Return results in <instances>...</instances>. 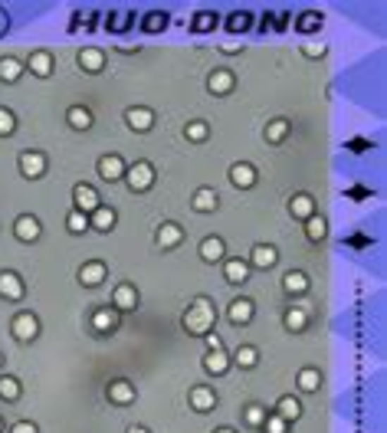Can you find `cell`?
<instances>
[{
	"label": "cell",
	"instance_id": "obj_19",
	"mask_svg": "<svg viewBox=\"0 0 387 433\" xmlns=\"http://www.w3.org/2000/svg\"><path fill=\"white\" fill-rule=\"evenodd\" d=\"M246 263H250V269H273L276 263H279V250H276L273 243H256L253 250H250V260H246Z\"/></svg>",
	"mask_w": 387,
	"mask_h": 433
},
{
	"label": "cell",
	"instance_id": "obj_53",
	"mask_svg": "<svg viewBox=\"0 0 387 433\" xmlns=\"http://www.w3.org/2000/svg\"><path fill=\"white\" fill-rule=\"evenodd\" d=\"M0 433H4V417H0Z\"/></svg>",
	"mask_w": 387,
	"mask_h": 433
},
{
	"label": "cell",
	"instance_id": "obj_18",
	"mask_svg": "<svg viewBox=\"0 0 387 433\" xmlns=\"http://www.w3.org/2000/svg\"><path fill=\"white\" fill-rule=\"evenodd\" d=\"M53 66H56V59H53V53H49V49H33V53L27 56V63H23V69H30L37 79L53 75Z\"/></svg>",
	"mask_w": 387,
	"mask_h": 433
},
{
	"label": "cell",
	"instance_id": "obj_24",
	"mask_svg": "<svg viewBox=\"0 0 387 433\" xmlns=\"http://www.w3.org/2000/svg\"><path fill=\"white\" fill-rule=\"evenodd\" d=\"M118 322H122V315L115 309H95L92 312V331H99V335H109V331H115L118 329Z\"/></svg>",
	"mask_w": 387,
	"mask_h": 433
},
{
	"label": "cell",
	"instance_id": "obj_41",
	"mask_svg": "<svg viewBox=\"0 0 387 433\" xmlns=\"http://www.w3.org/2000/svg\"><path fill=\"white\" fill-rule=\"evenodd\" d=\"M243 420H246V427L259 430V427H263V420H266V407L263 404H246L243 407Z\"/></svg>",
	"mask_w": 387,
	"mask_h": 433
},
{
	"label": "cell",
	"instance_id": "obj_17",
	"mask_svg": "<svg viewBox=\"0 0 387 433\" xmlns=\"http://www.w3.org/2000/svg\"><path fill=\"white\" fill-rule=\"evenodd\" d=\"M125 125H128L132 132H138V135L152 132L154 128V112L148 109V105H132V109L125 112Z\"/></svg>",
	"mask_w": 387,
	"mask_h": 433
},
{
	"label": "cell",
	"instance_id": "obj_12",
	"mask_svg": "<svg viewBox=\"0 0 387 433\" xmlns=\"http://www.w3.org/2000/svg\"><path fill=\"white\" fill-rule=\"evenodd\" d=\"M95 168H99V178H102L105 184H115V181H122V178H125L128 164L122 161V154H102Z\"/></svg>",
	"mask_w": 387,
	"mask_h": 433
},
{
	"label": "cell",
	"instance_id": "obj_40",
	"mask_svg": "<svg viewBox=\"0 0 387 433\" xmlns=\"http://www.w3.org/2000/svg\"><path fill=\"white\" fill-rule=\"evenodd\" d=\"M217 13H210V10H197L194 17H190V30L194 33H214V27H217Z\"/></svg>",
	"mask_w": 387,
	"mask_h": 433
},
{
	"label": "cell",
	"instance_id": "obj_49",
	"mask_svg": "<svg viewBox=\"0 0 387 433\" xmlns=\"http://www.w3.org/2000/svg\"><path fill=\"white\" fill-rule=\"evenodd\" d=\"M10 433H39V427L33 420H17V424L10 427Z\"/></svg>",
	"mask_w": 387,
	"mask_h": 433
},
{
	"label": "cell",
	"instance_id": "obj_21",
	"mask_svg": "<svg viewBox=\"0 0 387 433\" xmlns=\"http://www.w3.org/2000/svg\"><path fill=\"white\" fill-rule=\"evenodd\" d=\"M223 256H227L223 236H204V240H200V260H204V263H223Z\"/></svg>",
	"mask_w": 387,
	"mask_h": 433
},
{
	"label": "cell",
	"instance_id": "obj_52",
	"mask_svg": "<svg viewBox=\"0 0 387 433\" xmlns=\"http://www.w3.org/2000/svg\"><path fill=\"white\" fill-rule=\"evenodd\" d=\"M214 433H236V430H233V427H217Z\"/></svg>",
	"mask_w": 387,
	"mask_h": 433
},
{
	"label": "cell",
	"instance_id": "obj_9",
	"mask_svg": "<svg viewBox=\"0 0 387 433\" xmlns=\"http://www.w3.org/2000/svg\"><path fill=\"white\" fill-rule=\"evenodd\" d=\"M73 204H76L73 210L89 216L92 210L102 207V197H99V190H95L92 184H76V188H73Z\"/></svg>",
	"mask_w": 387,
	"mask_h": 433
},
{
	"label": "cell",
	"instance_id": "obj_26",
	"mask_svg": "<svg viewBox=\"0 0 387 433\" xmlns=\"http://www.w3.org/2000/svg\"><path fill=\"white\" fill-rule=\"evenodd\" d=\"M273 414H279L285 424H295V420L302 417V401H299V397H293V394H283L279 401H276Z\"/></svg>",
	"mask_w": 387,
	"mask_h": 433
},
{
	"label": "cell",
	"instance_id": "obj_25",
	"mask_svg": "<svg viewBox=\"0 0 387 433\" xmlns=\"http://www.w3.org/2000/svg\"><path fill=\"white\" fill-rule=\"evenodd\" d=\"M190 207L197 210V214H214L220 207V197L214 188H197L194 190V197H190Z\"/></svg>",
	"mask_w": 387,
	"mask_h": 433
},
{
	"label": "cell",
	"instance_id": "obj_11",
	"mask_svg": "<svg viewBox=\"0 0 387 433\" xmlns=\"http://www.w3.org/2000/svg\"><path fill=\"white\" fill-rule=\"evenodd\" d=\"M188 404L194 414H207V410H214L217 407V391L207 384H194L190 387V394H188Z\"/></svg>",
	"mask_w": 387,
	"mask_h": 433
},
{
	"label": "cell",
	"instance_id": "obj_45",
	"mask_svg": "<svg viewBox=\"0 0 387 433\" xmlns=\"http://www.w3.org/2000/svg\"><path fill=\"white\" fill-rule=\"evenodd\" d=\"M289 427H293V424H285L279 414H266V420H263V427H259V430H263V433H289Z\"/></svg>",
	"mask_w": 387,
	"mask_h": 433
},
{
	"label": "cell",
	"instance_id": "obj_37",
	"mask_svg": "<svg viewBox=\"0 0 387 433\" xmlns=\"http://www.w3.org/2000/svg\"><path fill=\"white\" fill-rule=\"evenodd\" d=\"M20 397H23V387L13 374H4L0 377V401H7V404H17Z\"/></svg>",
	"mask_w": 387,
	"mask_h": 433
},
{
	"label": "cell",
	"instance_id": "obj_7",
	"mask_svg": "<svg viewBox=\"0 0 387 433\" xmlns=\"http://www.w3.org/2000/svg\"><path fill=\"white\" fill-rule=\"evenodd\" d=\"M47 168H49V158L43 151H20V171H23V178L39 181L47 174Z\"/></svg>",
	"mask_w": 387,
	"mask_h": 433
},
{
	"label": "cell",
	"instance_id": "obj_47",
	"mask_svg": "<svg viewBox=\"0 0 387 433\" xmlns=\"http://www.w3.org/2000/svg\"><path fill=\"white\" fill-rule=\"evenodd\" d=\"M128 20H132V13H128V10H115V13H112V23H109V30H112V33H125V30L132 27Z\"/></svg>",
	"mask_w": 387,
	"mask_h": 433
},
{
	"label": "cell",
	"instance_id": "obj_14",
	"mask_svg": "<svg viewBox=\"0 0 387 433\" xmlns=\"http://www.w3.org/2000/svg\"><path fill=\"white\" fill-rule=\"evenodd\" d=\"M236 89V73L227 66H220L214 69V73L207 75V92L210 95H230Z\"/></svg>",
	"mask_w": 387,
	"mask_h": 433
},
{
	"label": "cell",
	"instance_id": "obj_20",
	"mask_svg": "<svg viewBox=\"0 0 387 433\" xmlns=\"http://www.w3.org/2000/svg\"><path fill=\"white\" fill-rule=\"evenodd\" d=\"M79 69H82L85 75H99L105 69V53L99 47H82L79 49V56H76Z\"/></svg>",
	"mask_w": 387,
	"mask_h": 433
},
{
	"label": "cell",
	"instance_id": "obj_35",
	"mask_svg": "<svg viewBox=\"0 0 387 433\" xmlns=\"http://www.w3.org/2000/svg\"><path fill=\"white\" fill-rule=\"evenodd\" d=\"M20 75H23V59H17V56H4V59H0V83L13 85Z\"/></svg>",
	"mask_w": 387,
	"mask_h": 433
},
{
	"label": "cell",
	"instance_id": "obj_22",
	"mask_svg": "<svg viewBox=\"0 0 387 433\" xmlns=\"http://www.w3.org/2000/svg\"><path fill=\"white\" fill-rule=\"evenodd\" d=\"M312 214H319V207H315V197H312V194H293V197H289V216H293V220H309Z\"/></svg>",
	"mask_w": 387,
	"mask_h": 433
},
{
	"label": "cell",
	"instance_id": "obj_50",
	"mask_svg": "<svg viewBox=\"0 0 387 433\" xmlns=\"http://www.w3.org/2000/svg\"><path fill=\"white\" fill-rule=\"evenodd\" d=\"M204 341H207V351H217V348H223V341H220V335H217V331H210V335H204Z\"/></svg>",
	"mask_w": 387,
	"mask_h": 433
},
{
	"label": "cell",
	"instance_id": "obj_10",
	"mask_svg": "<svg viewBox=\"0 0 387 433\" xmlns=\"http://www.w3.org/2000/svg\"><path fill=\"white\" fill-rule=\"evenodd\" d=\"M227 178H230V184H233V188L250 190V188H256V181H259V171H256L250 161H236V164H230Z\"/></svg>",
	"mask_w": 387,
	"mask_h": 433
},
{
	"label": "cell",
	"instance_id": "obj_54",
	"mask_svg": "<svg viewBox=\"0 0 387 433\" xmlns=\"http://www.w3.org/2000/svg\"><path fill=\"white\" fill-rule=\"evenodd\" d=\"M0 367H4V355H0Z\"/></svg>",
	"mask_w": 387,
	"mask_h": 433
},
{
	"label": "cell",
	"instance_id": "obj_48",
	"mask_svg": "<svg viewBox=\"0 0 387 433\" xmlns=\"http://www.w3.org/2000/svg\"><path fill=\"white\" fill-rule=\"evenodd\" d=\"M302 56L321 59V56H325V47H321V43H305V47H302Z\"/></svg>",
	"mask_w": 387,
	"mask_h": 433
},
{
	"label": "cell",
	"instance_id": "obj_27",
	"mask_svg": "<svg viewBox=\"0 0 387 433\" xmlns=\"http://www.w3.org/2000/svg\"><path fill=\"white\" fill-rule=\"evenodd\" d=\"M283 325H285V331L299 335V331L309 329V312H305L302 305H289V309L283 312Z\"/></svg>",
	"mask_w": 387,
	"mask_h": 433
},
{
	"label": "cell",
	"instance_id": "obj_15",
	"mask_svg": "<svg viewBox=\"0 0 387 433\" xmlns=\"http://www.w3.org/2000/svg\"><path fill=\"white\" fill-rule=\"evenodd\" d=\"M253 315H256V305H253V299H246V295H240V299H233L227 305V319H230V325H236V329L250 325Z\"/></svg>",
	"mask_w": 387,
	"mask_h": 433
},
{
	"label": "cell",
	"instance_id": "obj_39",
	"mask_svg": "<svg viewBox=\"0 0 387 433\" xmlns=\"http://www.w3.org/2000/svg\"><path fill=\"white\" fill-rule=\"evenodd\" d=\"M184 138H188V142H194V145H204L210 138V125L204 122V118H194V122L184 125Z\"/></svg>",
	"mask_w": 387,
	"mask_h": 433
},
{
	"label": "cell",
	"instance_id": "obj_38",
	"mask_svg": "<svg viewBox=\"0 0 387 433\" xmlns=\"http://www.w3.org/2000/svg\"><path fill=\"white\" fill-rule=\"evenodd\" d=\"M321 13L319 10H305V13H299V20H295V30H299V33H305V37H309V33H319L321 30Z\"/></svg>",
	"mask_w": 387,
	"mask_h": 433
},
{
	"label": "cell",
	"instance_id": "obj_3",
	"mask_svg": "<svg viewBox=\"0 0 387 433\" xmlns=\"http://www.w3.org/2000/svg\"><path fill=\"white\" fill-rule=\"evenodd\" d=\"M10 335L17 341H37L39 339V319L33 315V312H17L13 315V322H10Z\"/></svg>",
	"mask_w": 387,
	"mask_h": 433
},
{
	"label": "cell",
	"instance_id": "obj_1",
	"mask_svg": "<svg viewBox=\"0 0 387 433\" xmlns=\"http://www.w3.org/2000/svg\"><path fill=\"white\" fill-rule=\"evenodd\" d=\"M180 329L194 335V339H204L210 331L217 329V305L207 295H197V299L188 305V312L180 315Z\"/></svg>",
	"mask_w": 387,
	"mask_h": 433
},
{
	"label": "cell",
	"instance_id": "obj_33",
	"mask_svg": "<svg viewBox=\"0 0 387 433\" xmlns=\"http://www.w3.org/2000/svg\"><path fill=\"white\" fill-rule=\"evenodd\" d=\"M289 132H293V125L285 122V118H273V122H266V145H283L285 138H289Z\"/></svg>",
	"mask_w": 387,
	"mask_h": 433
},
{
	"label": "cell",
	"instance_id": "obj_30",
	"mask_svg": "<svg viewBox=\"0 0 387 433\" xmlns=\"http://www.w3.org/2000/svg\"><path fill=\"white\" fill-rule=\"evenodd\" d=\"M223 279L230 286H243L250 279V263L246 260H223Z\"/></svg>",
	"mask_w": 387,
	"mask_h": 433
},
{
	"label": "cell",
	"instance_id": "obj_28",
	"mask_svg": "<svg viewBox=\"0 0 387 433\" xmlns=\"http://www.w3.org/2000/svg\"><path fill=\"white\" fill-rule=\"evenodd\" d=\"M309 276L302 273V269H289V273H283V292L285 295H305L309 292Z\"/></svg>",
	"mask_w": 387,
	"mask_h": 433
},
{
	"label": "cell",
	"instance_id": "obj_16",
	"mask_svg": "<svg viewBox=\"0 0 387 433\" xmlns=\"http://www.w3.org/2000/svg\"><path fill=\"white\" fill-rule=\"evenodd\" d=\"M105 276H109V266H105L102 260H89V263L79 266L76 279L85 286V289H95V286H102V283H105Z\"/></svg>",
	"mask_w": 387,
	"mask_h": 433
},
{
	"label": "cell",
	"instance_id": "obj_32",
	"mask_svg": "<svg viewBox=\"0 0 387 433\" xmlns=\"http://www.w3.org/2000/svg\"><path fill=\"white\" fill-rule=\"evenodd\" d=\"M325 236H328V220L321 214H312L305 220V240L309 243H325Z\"/></svg>",
	"mask_w": 387,
	"mask_h": 433
},
{
	"label": "cell",
	"instance_id": "obj_43",
	"mask_svg": "<svg viewBox=\"0 0 387 433\" xmlns=\"http://www.w3.org/2000/svg\"><path fill=\"white\" fill-rule=\"evenodd\" d=\"M164 27H168V13H158V10L145 13V20H142V30H145V33H161Z\"/></svg>",
	"mask_w": 387,
	"mask_h": 433
},
{
	"label": "cell",
	"instance_id": "obj_36",
	"mask_svg": "<svg viewBox=\"0 0 387 433\" xmlns=\"http://www.w3.org/2000/svg\"><path fill=\"white\" fill-rule=\"evenodd\" d=\"M230 361H233L236 367H243V371H253V367L259 365V351H256L253 345H240V348L233 351V358H230Z\"/></svg>",
	"mask_w": 387,
	"mask_h": 433
},
{
	"label": "cell",
	"instance_id": "obj_8",
	"mask_svg": "<svg viewBox=\"0 0 387 433\" xmlns=\"http://www.w3.org/2000/svg\"><path fill=\"white\" fill-rule=\"evenodd\" d=\"M23 295H27V283L20 279V273H13V269H0V299L20 302Z\"/></svg>",
	"mask_w": 387,
	"mask_h": 433
},
{
	"label": "cell",
	"instance_id": "obj_5",
	"mask_svg": "<svg viewBox=\"0 0 387 433\" xmlns=\"http://www.w3.org/2000/svg\"><path fill=\"white\" fill-rule=\"evenodd\" d=\"M105 397L118 407H128L138 401V387H135L132 381H125V377H115V381H109V387H105Z\"/></svg>",
	"mask_w": 387,
	"mask_h": 433
},
{
	"label": "cell",
	"instance_id": "obj_6",
	"mask_svg": "<svg viewBox=\"0 0 387 433\" xmlns=\"http://www.w3.org/2000/svg\"><path fill=\"white\" fill-rule=\"evenodd\" d=\"M13 236H17L20 243H37L39 236H43V224H39V216L20 214L17 220H13Z\"/></svg>",
	"mask_w": 387,
	"mask_h": 433
},
{
	"label": "cell",
	"instance_id": "obj_13",
	"mask_svg": "<svg viewBox=\"0 0 387 433\" xmlns=\"http://www.w3.org/2000/svg\"><path fill=\"white\" fill-rule=\"evenodd\" d=\"M154 243H158V250H178L184 243V226L174 224V220H164L154 233Z\"/></svg>",
	"mask_w": 387,
	"mask_h": 433
},
{
	"label": "cell",
	"instance_id": "obj_34",
	"mask_svg": "<svg viewBox=\"0 0 387 433\" xmlns=\"http://www.w3.org/2000/svg\"><path fill=\"white\" fill-rule=\"evenodd\" d=\"M295 387H299L302 394H315V391L321 387L319 367H302V371H299V377H295Z\"/></svg>",
	"mask_w": 387,
	"mask_h": 433
},
{
	"label": "cell",
	"instance_id": "obj_29",
	"mask_svg": "<svg viewBox=\"0 0 387 433\" xmlns=\"http://www.w3.org/2000/svg\"><path fill=\"white\" fill-rule=\"evenodd\" d=\"M230 365H233V361H230V355L223 348H217V351H207V355H204V371H207V374H214V377H220V374H227L230 371Z\"/></svg>",
	"mask_w": 387,
	"mask_h": 433
},
{
	"label": "cell",
	"instance_id": "obj_42",
	"mask_svg": "<svg viewBox=\"0 0 387 433\" xmlns=\"http://www.w3.org/2000/svg\"><path fill=\"white\" fill-rule=\"evenodd\" d=\"M66 230L73 236H82L85 230H89V216L79 214V210H69V214H66Z\"/></svg>",
	"mask_w": 387,
	"mask_h": 433
},
{
	"label": "cell",
	"instance_id": "obj_31",
	"mask_svg": "<svg viewBox=\"0 0 387 433\" xmlns=\"http://www.w3.org/2000/svg\"><path fill=\"white\" fill-rule=\"evenodd\" d=\"M66 122H69V128H76V132H89V128L95 125V118H92V112H89L85 105H69Z\"/></svg>",
	"mask_w": 387,
	"mask_h": 433
},
{
	"label": "cell",
	"instance_id": "obj_44",
	"mask_svg": "<svg viewBox=\"0 0 387 433\" xmlns=\"http://www.w3.org/2000/svg\"><path fill=\"white\" fill-rule=\"evenodd\" d=\"M227 30H230V33H246V30H250V13H246V10H236V13H230Z\"/></svg>",
	"mask_w": 387,
	"mask_h": 433
},
{
	"label": "cell",
	"instance_id": "obj_4",
	"mask_svg": "<svg viewBox=\"0 0 387 433\" xmlns=\"http://www.w3.org/2000/svg\"><path fill=\"white\" fill-rule=\"evenodd\" d=\"M138 302H142V295H138L135 283H118L112 289V309L118 312V315H125V312H135V309H138Z\"/></svg>",
	"mask_w": 387,
	"mask_h": 433
},
{
	"label": "cell",
	"instance_id": "obj_23",
	"mask_svg": "<svg viewBox=\"0 0 387 433\" xmlns=\"http://www.w3.org/2000/svg\"><path fill=\"white\" fill-rule=\"evenodd\" d=\"M115 224H118V214H115V207H109V204H102L99 210L89 214V230L109 233V230H115Z\"/></svg>",
	"mask_w": 387,
	"mask_h": 433
},
{
	"label": "cell",
	"instance_id": "obj_2",
	"mask_svg": "<svg viewBox=\"0 0 387 433\" xmlns=\"http://www.w3.org/2000/svg\"><path fill=\"white\" fill-rule=\"evenodd\" d=\"M154 181H158V174H154L152 161H135L132 168L125 171V184H128L132 194H145V190H152Z\"/></svg>",
	"mask_w": 387,
	"mask_h": 433
},
{
	"label": "cell",
	"instance_id": "obj_51",
	"mask_svg": "<svg viewBox=\"0 0 387 433\" xmlns=\"http://www.w3.org/2000/svg\"><path fill=\"white\" fill-rule=\"evenodd\" d=\"M125 433H152V430H148V427H142V424H138V427H128V430H125Z\"/></svg>",
	"mask_w": 387,
	"mask_h": 433
},
{
	"label": "cell",
	"instance_id": "obj_46",
	"mask_svg": "<svg viewBox=\"0 0 387 433\" xmlns=\"http://www.w3.org/2000/svg\"><path fill=\"white\" fill-rule=\"evenodd\" d=\"M13 132H17V115L10 109H0V138H10Z\"/></svg>",
	"mask_w": 387,
	"mask_h": 433
}]
</instances>
